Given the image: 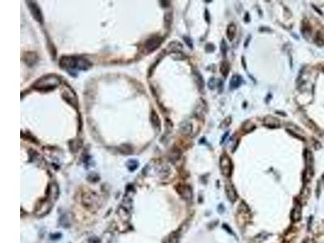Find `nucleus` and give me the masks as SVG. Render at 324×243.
I'll use <instances>...</instances> for the list:
<instances>
[{
	"label": "nucleus",
	"mask_w": 324,
	"mask_h": 243,
	"mask_svg": "<svg viewBox=\"0 0 324 243\" xmlns=\"http://www.w3.org/2000/svg\"><path fill=\"white\" fill-rule=\"evenodd\" d=\"M49 200H46L44 202H40L38 205V208H36V214L38 216H42L44 214L46 213V212H48L50 208H51V202H48Z\"/></svg>",
	"instance_id": "423d86ee"
},
{
	"label": "nucleus",
	"mask_w": 324,
	"mask_h": 243,
	"mask_svg": "<svg viewBox=\"0 0 324 243\" xmlns=\"http://www.w3.org/2000/svg\"><path fill=\"white\" fill-rule=\"evenodd\" d=\"M220 170H221V173L224 174V176L226 177H229L230 176L231 173H232V161L230 158L227 155L224 154L223 156H221L220 157Z\"/></svg>",
	"instance_id": "7ed1b4c3"
},
{
	"label": "nucleus",
	"mask_w": 324,
	"mask_h": 243,
	"mask_svg": "<svg viewBox=\"0 0 324 243\" xmlns=\"http://www.w3.org/2000/svg\"><path fill=\"white\" fill-rule=\"evenodd\" d=\"M263 122L264 125L269 127H279L280 125V122L278 119L272 116L266 117L263 120Z\"/></svg>",
	"instance_id": "1a4fd4ad"
},
{
	"label": "nucleus",
	"mask_w": 324,
	"mask_h": 243,
	"mask_svg": "<svg viewBox=\"0 0 324 243\" xmlns=\"http://www.w3.org/2000/svg\"><path fill=\"white\" fill-rule=\"evenodd\" d=\"M208 87L210 89H214L216 87V80L214 78H211L208 81Z\"/></svg>",
	"instance_id": "4be33fe9"
},
{
	"label": "nucleus",
	"mask_w": 324,
	"mask_h": 243,
	"mask_svg": "<svg viewBox=\"0 0 324 243\" xmlns=\"http://www.w3.org/2000/svg\"><path fill=\"white\" fill-rule=\"evenodd\" d=\"M220 72L224 77H227L228 74L230 72V64L225 61H224L220 65Z\"/></svg>",
	"instance_id": "dca6fc26"
},
{
	"label": "nucleus",
	"mask_w": 324,
	"mask_h": 243,
	"mask_svg": "<svg viewBox=\"0 0 324 243\" xmlns=\"http://www.w3.org/2000/svg\"><path fill=\"white\" fill-rule=\"evenodd\" d=\"M236 25H235L233 23H231L228 25V28H227V37L229 38V40L230 41H232L233 40V38L235 37V34H236Z\"/></svg>",
	"instance_id": "ddd939ff"
},
{
	"label": "nucleus",
	"mask_w": 324,
	"mask_h": 243,
	"mask_svg": "<svg viewBox=\"0 0 324 243\" xmlns=\"http://www.w3.org/2000/svg\"><path fill=\"white\" fill-rule=\"evenodd\" d=\"M184 40H185V41H186V43L188 45V46L189 47H190V48H192L193 47V45H192V41L189 38H186V37H184Z\"/></svg>",
	"instance_id": "b1692460"
},
{
	"label": "nucleus",
	"mask_w": 324,
	"mask_h": 243,
	"mask_svg": "<svg viewBox=\"0 0 324 243\" xmlns=\"http://www.w3.org/2000/svg\"><path fill=\"white\" fill-rule=\"evenodd\" d=\"M60 80L55 76H44L39 80L37 81V83L34 84L35 88L38 90H50L54 88L55 87L59 85Z\"/></svg>",
	"instance_id": "f03ea898"
},
{
	"label": "nucleus",
	"mask_w": 324,
	"mask_h": 243,
	"mask_svg": "<svg viewBox=\"0 0 324 243\" xmlns=\"http://www.w3.org/2000/svg\"><path fill=\"white\" fill-rule=\"evenodd\" d=\"M225 190H226L228 199H229L230 201H232V202L235 201L236 198H237V194H236L234 187H233L232 184H227L226 186H225Z\"/></svg>",
	"instance_id": "9b49d317"
},
{
	"label": "nucleus",
	"mask_w": 324,
	"mask_h": 243,
	"mask_svg": "<svg viewBox=\"0 0 324 243\" xmlns=\"http://www.w3.org/2000/svg\"><path fill=\"white\" fill-rule=\"evenodd\" d=\"M205 13H206V14H208V11H207V10H206ZM206 20H207V21H208V22H209V19H208V16H207V17H206Z\"/></svg>",
	"instance_id": "393cba45"
},
{
	"label": "nucleus",
	"mask_w": 324,
	"mask_h": 243,
	"mask_svg": "<svg viewBox=\"0 0 324 243\" xmlns=\"http://www.w3.org/2000/svg\"><path fill=\"white\" fill-rule=\"evenodd\" d=\"M58 194V188L56 185L51 184L49 187L48 191H47V200L50 202H54L57 200Z\"/></svg>",
	"instance_id": "0eeeda50"
},
{
	"label": "nucleus",
	"mask_w": 324,
	"mask_h": 243,
	"mask_svg": "<svg viewBox=\"0 0 324 243\" xmlns=\"http://www.w3.org/2000/svg\"><path fill=\"white\" fill-rule=\"evenodd\" d=\"M220 50H221V53L223 54V56L225 57L227 54V51H228V46H227V43L225 42V40L223 39L221 41V44H220Z\"/></svg>",
	"instance_id": "aec40b11"
},
{
	"label": "nucleus",
	"mask_w": 324,
	"mask_h": 243,
	"mask_svg": "<svg viewBox=\"0 0 324 243\" xmlns=\"http://www.w3.org/2000/svg\"><path fill=\"white\" fill-rule=\"evenodd\" d=\"M178 234L174 232V233L171 234L170 237H169L167 242L166 243H177L178 242Z\"/></svg>",
	"instance_id": "412c9836"
},
{
	"label": "nucleus",
	"mask_w": 324,
	"mask_h": 243,
	"mask_svg": "<svg viewBox=\"0 0 324 243\" xmlns=\"http://www.w3.org/2000/svg\"><path fill=\"white\" fill-rule=\"evenodd\" d=\"M293 216H294V217H293V219H294L295 220H299L301 217V207H300L299 205H296V207H295L294 208V211H293Z\"/></svg>",
	"instance_id": "6ab92c4d"
},
{
	"label": "nucleus",
	"mask_w": 324,
	"mask_h": 243,
	"mask_svg": "<svg viewBox=\"0 0 324 243\" xmlns=\"http://www.w3.org/2000/svg\"><path fill=\"white\" fill-rule=\"evenodd\" d=\"M194 76H195L196 84L199 87V89H200V90L203 89V88H204V81H203V78L202 77V76L199 72H195Z\"/></svg>",
	"instance_id": "2eb2a0df"
},
{
	"label": "nucleus",
	"mask_w": 324,
	"mask_h": 243,
	"mask_svg": "<svg viewBox=\"0 0 324 243\" xmlns=\"http://www.w3.org/2000/svg\"><path fill=\"white\" fill-rule=\"evenodd\" d=\"M180 129L182 133L184 135H190L192 132V125L188 122H185L181 125Z\"/></svg>",
	"instance_id": "4468645a"
},
{
	"label": "nucleus",
	"mask_w": 324,
	"mask_h": 243,
	"mask_svg": "<svg viewBox=\"0 0 324 243\" xmlns=\"http://www.w3.org/2000/svg\"><path fill=\"white\" fill-rule=\"evenodd\" d=\"M129 164L130 165H128V168H129L130 170H131V167H132V166H134L135 169H136V168L138 167V163L135 161V160H130Z\"/></svg>",
	"instance_id": "5701e85b"
},
{
	"label": "nucleus",
	"mask_w": 324,
	"mask_h": 243,
	"mask_svg": "<svg viewBox=\"0 0 324 243\" xmlns=\"http://www.w3.org/2000/svg\"><path fill=\"white\" fill-rule=\"evenodd\" d=\"M169 48L172 52H178L182 49V46L178 41H173L172 43L170 44Z\"/></svg>",
	"instance_id": "f3484780"
},
{
	"label": "nucleus",
	"mask_w": 324,
	"mask_h": 243,
	"mask_svg": "<svg viewBox=\"0 0 324 243\" xmlns=\"http://www.w3.org/2000/svg\"><path fill=\"white\" fill-rule=\"evenodd\" d=\"M161 43V39L159 38H152L146 41L144 45V48L148 50V52L153 51L157 47H159Z\"/></svg>",
	"instance_id": "39448f33"
},
{
	"label": "nucleus",
	"mask_w": 324,
	"mask_h": 243,
	"mask_svg": "<svg viewBox=\"0 0 324 243\" xmlns=\"http://www.w3.org/2000/svg\"><path fill=\"white\" fill-rule=\"evenodd\" d=\"M60 66L66 70H86L91 66L88 60L77 57H63L60 61Z\"/></svg>",
	"instance_id": "f257e3e1"
},
{
	"label": "nucleus",
	"mask_w": 324,
	"mask_h": 243,
	"mask_svg": "<svg viewBox=\"0 0 324 243\" xmlns=\"http://www.w3.org/2000/svg\"><path fill=\"white\" fill-rule=\"evenodd\" d=\"M83 203L88 209H93L94 207L95 208H97L98 204V197L97 196L93 197L92 194H87L83 198Z\"/></svg>",
	"instance_id": "20e7f679"
},
{
	"label": "nucleus",
	"mask_w": 324,
	"mask_h": 243,
	"mask_svg": "<svg viewBox=\"0 0 324 243\" xmlns=\"http://www.w3.org/2000/svg\"><path fill=\"white\" fill-rule=\"evenodd\" d=\"M29 6L30 9H31V11H32V14L34 16L38 21H41V15H40V9L38 8V7L37 6V4H35V3H31L30 4H28Z\"/></svg>",
	"instance_id": "f8f14e48"
},
{
	"label": "nucleus",
	"mask_w": 324,
	"mask_h": 243,
	"mask_svg": "<svg viewBox=\"0 0 324 243\" xmlns=\"http://www.w3.org/2000/svg\"><path fill=\"white\" fill-rule=\"evenodd\" d=\"M178 193L181 194L185 200H190L191 199V189L188 186H181L180 187H178Z\"/></svg>",
	"instance_id": "6e6552de"
},
{
	"label": "nucleus",
	"mask_w": 324,
	"mask_h": 243,
	"mask_svg": "<svg viewBox=\"0 0 324 243\" xmlns=\"http://www.w3.org/2000/svg\"><path fill=\"white\" fill-rule=\"evenodd\" d=\"M242 80H243L242 78V76H240L239 75H234L230 80V88L232 89L238 88L242 84Z\"/></svg>",
	"instance_id": "9d476101"
},
{
	"label": "nucleus",
	"mask_w": 324,
	"mask_h": 243,
	"mask_svg": "<svg viewBox=\"0 0 324 243\" xmlns=\"http://www.w3.org/2000/svg\"><path fill=\"white\" fill-rule=\"evenodd\" d=\"M151 118H152V124L155 126V127H160V119H159V118H158V116H157V114L154 113V112H152Z\"/></svg>",
	"instance_id": "a211bd4d"
}]
</instances>
